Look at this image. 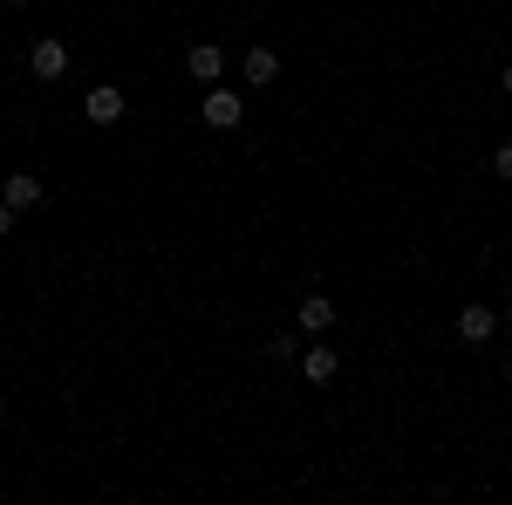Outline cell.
Returning <instances> with one entry per match:
<instances>
[{
	"label": "cell",
	"instance_id": "15",
	"mask_svg": "<svg viewBox=\"0 0 512 505\" xmlns=\"http://www.w3.org/2000/svg\"><path fill=\"white\" fill-rule=\"evenodd\" d=\"M506 328H512V308H506Z\"/></svg>",
	"mask_w": 512,
	"mask_h": 505
},
{
	"label": "cell",
	"instance_id": "13",
	"mask_svg": "<svg viewBox=\"0 0 512 505\" xmlns=\"http://www.w3.org/2000/svg\"><path fill=\"white\" fill-rule=\"evenodd\" d=\"M506 383H512V355H506Z\"/></svg>",
	"mask_w": 512,
	"mask_h": 505
},
{
	"label": "cell",
	"instance_id": "10",
	"mask_svg": "<svg viewBox=\"0 0 512 505\" xmlns=\"http://www.w3.org/2000/svg\"><path fill=\"white\" fill-rule=\"evenodd\" d=\"M492 171H499V178L512 185V144H499V151H492Z\"/></svg>",
	"mask_w": 512,
	"mask_h": 505
},
{
	"label": "cell",
	"instance_id": "8",
	"mask_svg": "<svg viewBox=\"0 0 512 505\" xmlns=\"http://www.w3.org/2000/svg\"><path fill=\"white\" fill-rule=\"evenodd\" d=\"M301 376H308V383H335V376H342V355L335 349H301Z\"/></svg>",
	"mask_w": 512,
	"mask_h": 505
},
{
	"label": "cell",
	"instance_id": "9",
	"mask_svg": "<svg viewBox=\"0 0 512 505\" xmlns=\"http://www.w3.org/2000/svg\"><path fill=\"white\" fill-rule=\"evenodd\" d=\"M117 117H123V89H110V82L89 89V123H117Z\"/></svg>",
	"mask_w": 512,
	"mask_h": 505
},
{
	"label": "cell",
	"instance_id": "2",
	"mask_svg": "<svg viewBox=\"0 0 512 505\" xmlns=\"http://www.w3.org/2000/svg\"><path fill=\"white\" fill-rule=\"evenodd\" d=\"M205 123H212V130H239V123H246L239 89H205Z\"/></svg>",
	"mask_w": 512,
	"mask_h": 505
},
{
	"label": "cell",
	"instance_id": "4",
	"mask_svg": "<svg viewBox=\"0 0 512 505\" xmlns=\"http://www.w3.org/2000/svg\"><path fill=\"white\" fill-rule=\"evenodd\" d=\"M294 321H301V335H328V328H335V301H328V294H301Z\"/></svg>",
	"mask_w": 512,
	"mask_h": 505
},
{
	"label": "cell",
	"instance_id": "3",
	"mask_svg": "<svg viewBox=\"0 0 512 505\" xmlns=\"http://www.w3.org/2000/svg\"><path fill=\"white\" fill-rule=\"evenodd\" d=\"M492 328H499V314L485 308V301H465V308H458V342H492Z\"/></svg>",
	"mask_w": 512,
	"mask_h": 505
},
{
	"label": "cell",
	"instance_id": "6",
	"mask_svg": "<svg viewBox=\"0 0 512 505\" xmlns=\"http://www.w3.org/2000/svg\"><path fill=\"white\" fill-rule=\"evenodd\" d=\"M239 76H246V89H267V82L280 76V55H274V48H246V62H239Z\"/></svg>",
	"mask_w": 512,
	"mask_h": 505
},
{
	"label": "cell",
	"instance_id": "7",
	"mask_svg": "<svg viewBox=\"0 0 512 505\" xmlns=\"http://www.w3.org/2000/svg\"><path fill=\"white\" fill-rule=\"evenodd\" d=\"M185 69H192V82H219V76H226V55H219L212 41H198L192 55H185Z\"/></svg>",
	"mask_w": 512,
	"mask_h": 505
},
{
	"label": "cell",
	"instance_id": "14",
	"mask_svg": "<svg viewBox=\"0 0 512 505\" xmlns=\"http://www.w3.org/2000/svg\"><path fill=\"white\" fill-rule=\"evenodd\" d=\"M7 7H28V0H7Z\"/></svg>",
	"mask_w": 512,
	"mask_h": 505
},
{
	"label": "cell",
	"instance_id": "12",
	"mask_svg": "<svg viewBox=\"0 0 512 505\" xmlns=\"http://www.w3.org/2000/svg\"><path fill=\"white\" fill-rule=\"evenodd\" d=\"M499 89H506V96H512V69H506V76H499Z\"/></svg>",
	"mask_w": 512,
	"mask_h": 505
},
{
	"label": "cell",
	"instance_id": "11",
	"mask_svg": "<svg viewBox=\"0 0 512 505\" xmlns=\"http://www.w3.org/2000/svg\"><path fill=\"white\" fill-rule=\"evenodd\" d=\"M14 219H21V212H14V205H7V198H0V239L14 233Z\"/></svg>",
	"mask_w": 512,
	"mask_h": 505
},
{
	"label": "cell",
	"instance_id": "1",
	"mask_svg": "<svg viewBox=\"0 0 512 505\" xmlns=\"http://www.w3.org/2000/svg\"><path fill=\"white\" fill-rule=\"evenodd\" d=\"M28 76H35V82H62V76H69V48H62L55 35H41L35 48H28Z\"/></svg>",
	"mask_w": 512,
	"mask_h": 505
},
{
	"label": "cell",
	"instance_id": "5",
	"mask_svg": "<svg viewBox=\"0 0 512 505\" xmlns=\"http://www.w3.org/2000/svg\"><path fill=\"white\" fill-rule=\"evenodd\" d=\"M0 198H7L14 212H35L41 205V178L35 171H14V178H0Z\"/></svg>",
	"mask_w": 512,
	"mask_h": 505
}]
</instances>
